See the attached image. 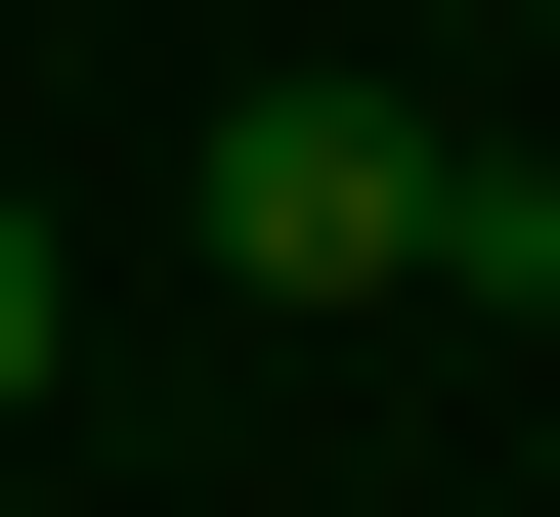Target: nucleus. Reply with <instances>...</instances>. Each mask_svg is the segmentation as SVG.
Instances as JSON below:
<instances>
[{"instance_id":"obj_1","label":"nucleus","mask_w":560,"mask_h":517,"mask_svg":"<svg viewBox=\"0 0 560 517\" xmlns=\"http://www.w3.org/2000/svg\"><path fill=\"white\" fill-rule=\"evenodd\" d=\"M431 173L475 130H388V86H215V259L259 302H431Z\"/></svg>"},{"instance_id":"obj_2","label":"nucleus","mask_w":560,"mask_h":517,"mask_svg":"<svg viewBox=\"0 0 560 517\" xmlns=\"http://www.w3.org/2000/svg\"><path fill=\"white\" fill-rule=\"evenodd\" d=\"M431 302H560V130H475V173H431Z\"/></svg>"},{"instance_id":"obj_3","label":"nucleus","mask_w":560,"mask_h":517,"mask_svg":"<svg viewBox=\"0 0 560 517\" xmlns=\"http://www.w3.org/2000/svg\"><path fill=\"white\" fill-rule=\"evenodd\" d=\"M44 302H86V259H44V216H0V432H44Z\"/></svg>"}]
</instances>
